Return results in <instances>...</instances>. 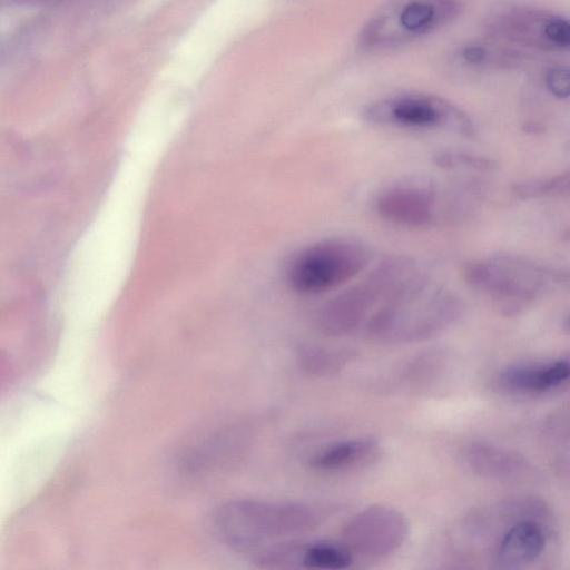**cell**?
I'll use <instances>...</instances> for the list:
<instances>
[{
  "label": "cell",
  "mask_w": 570,
  "mask_h": 570,
  "mask_svg": "<svg viewBox=\"0 0 570 570\" xmlns=\"http://www.w3.org/2000/svg\"><path fill=\"white\" fill-rule=\"evenodd\" d=\"M462 313L460 297L416 271L386 297L364 328L376 341L413 343L444 332Z\"/></svg>",
  "instance_id": "cell-1"
},
{
  "label": "cell",
  "mask_w": 570,
  "mask_h": 570,
  "mask_svg": "<svg viewBox=\"0 0 570 570\" xmlns=\"http://www.w3.org/2000/svg\"><path fill=\"white\" fill-rule=\"evenodd\" d=\"M213 521L224 543L254 553L267 543L309 532L317 527L320 515L309 505L297 502L234 499L216 509Z\"/></svg>",
  "instance_id": "cell-2"
},
{
  "label": "cell",
  "mask_w": 570,
  "mask_h": 570,
  "mask_svg": "<svg viewBox=\"0 0 570 570\" xmlns=\"http://www.w3.org/2000/svg\"><path fill=\"white\" fill-rule=\"evenodd\" d=\"M466 284L491 298L504 313L515 314L568 282L561 269L513 254H497L468 263Z\"/></svg>",
  "instance_id": "cell-3"
},
{
  "label": "cell",
  "mask_w": 570,
  "mask_h": 570,
  "mask_svg": "<svg viewBox=\"0 0 570 570\" xmlns=\"http://www.w3.org/2000/svg\"><path fill=\"white\" fill-rule=\"evenodd\" d=\"M482 196L475 185L442 187L429 180L409 179L392 184L375 198L376 214L404 227H431L466 216Z\"/></svg>",
  "instance_id": "cell-4"
},
{
  "label": "cell",
  "mask_w": 570,
  "mask_h": 570,
  "mask_svg": "<svg viewBox=\"0 0 570 570\" xmlns=\"http://www.w3.org/2000/svg\"><path fill=\"white\" fill-rule=\"evenodd\" d=\"M417 271L407 256L382 261L362 281L327 301L317 312L318 328L332 336L348 335L365 326L368 318L409 276Z\"/></svg>",
  "instance_id": "cell-5"
},
{
  "label": "cell",
  "mask_w": 570,
  "mask_h": 570,
  "mask_svg": "<svg viewBox=\"0 0 570 570\" xmlns=\"http://www.w3.org/2000/svg\"><path fill=\"white\" fill-rule=\"evenodd\" d=\"M460 11L458 0H387L364 26L361 45L379 50L416 41L451 23Z\"/></svg>",
  "instance_id": "cell-6"
},
{
  "label": "cell",
  "mask_w": 570,
  "mask_h": 570,
  "mask_svg": "<svg viewBox=\"0 0 570 570\" xmlns=\"http://www.w3.org/2000/svg\"><path fill=\"white\" fill-rule=\"evenodd\" d=\"M371 259L370 248L354 238H328L314 243L287 263L285 278L291 288L303 294H318L341 286Z\"/></svg>",
  "instance_id": "cell-7"
},
{
  "label": "cell",
  "mask_w": 570,
  "mask_h": 570,
  "mask_svg": "<svg viewBox=\"0 0 570 570\" xmlns=\"http://www.w3.org/2000/svg\"><path fill=\"white\" fill-rule=\"evenodd\" d=\"M373 125L407 129H442L475 136L472 119L456 105L431 94L404 92L372 101L362 111Z\"/></svg>",
  "instance_id": "cell-8"
},
{
  "label": "cell",
  "mask_w": 570,
  "mask_h": 570,
  "mask_svg": "<svg viewBox=\"0 0 570 570\" xmlns=\"http://www.w3.org/2000/svg\"><path fill=\"white\" fill-rule=\"evenodd\" d=\"M483 28L495 41L549 52L570 47V24L559 13L524 4H501L485 16Z\"/></svg>",
  "instance_id": "cell-9"
},
{
  "label": "cell",
  "mask_w": 570,
  "mask_h": 570,
  "mask_svg": "<svg viewBox=\"0 0 570 570\" xmlns=\"http://www.w3.org/2000/svg\"><path fill=\"white\" fill-rule=\"evenodd\" d=\"M409 535V522L399 510L372 505L353 515L343 528L347 547L363 556L384 557L395 552Z\"/></svg>",
  "instance_id": "cell-10"
},
{
  "label": "cell",
  "mask_w": 570,
  "mask_h": 570,
  "mask_svg": "<svg viewBox=\"0 0 570 570\" xmlns=\"http://www.w3.org/2000/svg\"><path fill=\"white\" fill-rule=\"evenodd\" d=\"M462 458L474 473L497 481H520L532 471L530 462L521 453L485 442L469 444Z\"/></svg>",
  "instance_id": "cell-11"
},
{
  "label": "cell",
  "mask_w": 570,
  "mask_h": 570,
  "mask_svg": "<svg viewBox=\"0 0 570 570\" xmlns=\"http://www.w3.org/2000/svg\"><path fill=\"white\" fill-rule=\"evenodd\" d=\"M546 533L533 520L514 523L498 542L494 559L500 568L514 569L537 560L546 547Z\"/></svg>",
  "instance_id": "cell-12"
},
{
  "label": "cell",
  "mask_w": 570,
  "mask_h": 570,
  "mask_svg": "<svg viewBox=\"0 0 570 570\" xmlns=\"http://www.w3.org/2000/svg\"><path fill=\"white\" fill-rule=\"evenodd\" d=\"M569 362L558 358L540 365H514L498 377L501 387L518 393H543L563 384L569 377Z\"/></svg>",
  "instance_id": "cell-13"
},
{
  "label": "cell",
  "mask_w": 570,
  "mask_h": 570,
  "mask_svg": "<svg viewBox=\"0 0 570 570\" xmlns=\"http://www.w3.org/2000/svg\"><path fill=\"white\" fill-rule=\"evenodd\" d=\"M454 61L472 71L509 70L524 61L523 52L500 41L471 42L454 52Z\"/></svg>",
  "instance_id": "cell-14"
},
{
  "label": "cell",
  "mask_w": 570,
  "mask_h": 570,
  "mask_svg": "<svg viewBox=\"0 0 570 570\" xmlns=\"http://www.w3.org/2000/svg\"><path fill=\"white\" fill-rule=\"evenodd\" d=\"M379 446L372 436L354 438L330 445L317 453L311 465L320 471H336L361 462Z\"/></svg>",
  "instance_id": "cell-15"
},
{
  "label": "cell",
  "mask_w": 570,
  "mask_h": 570,
  "mask_svg": "<svg viewBox=\"0 0 570 570\" xmlns=\"http://www.w3.org/2000/svg\"><path fill=\"white\" fill-rule=\"evenodd\" d=\"M353 563L350 551L337 543L317 541L303 546L301 567L309 569L338 570Z\"/></svg>",
  "instance_id": "cell-16"
},
{
  "label": "cell",
  "mask_w": 570,
  "mask_h": 570,
  "mask_svg": "<svg viewBox=\"0 0 570 570\" xmlns=\"http://www.w3.org/2000/svg\"><path fill=\"white\" fill-rule=\"evenodd\" d=\"M570 175L566 170L546 178L518 181L512 186V193L521 199H540L550 197H567L569 195Z\"/></svg>",
  "instance_id": "cell-17"
},
{
  "label": "cell",
  "mask_w": 570,
  "mask_h": 570,
  "mask_svg": "<svg viewBox=\"0 0 570 570\" xmlns=\"http://www.w3.org/2000/svg\"><path fill=\"white\" fill-rule=\"evenodd\" d=\"M344 350L327 348L324 346H308L301 353L302 366L312 374H328L337 371L350 358Z\"/></svg>",
  "instance_id": "cell-18"
},
{
  "label": "cell",
  "mask_w": 570,
  "mask_h": 570,
  "mask_svg": "<svg viewBox=\"0 0 570 570\" xmlns=\"http://www.w3.org/2000/svg\"><path fill=\"white\" fill-rule=\"evenodd\" d=\"M433 161L443 169L491 171L498 167L492 158L462 151H441L433 157Z\"/></svg>",
  "instance_id": "cell-19"
},
{
  "label": "cell",
  "mask_w": 570,
  "mask_h": 570,
  "mask_svg": "<svg viewBox=\"0 0 570 570\" xmlns=\"http://www.w3.org/2000/svg\"><path fill=\"white\" fill-rule=\"evenodd\" d=\"M546 86L551 95L566 99L570 94L569 69L564 66H554L546 73Z\"/></svg>",
  "instance_id": "cell-20"
}]
</instances>
